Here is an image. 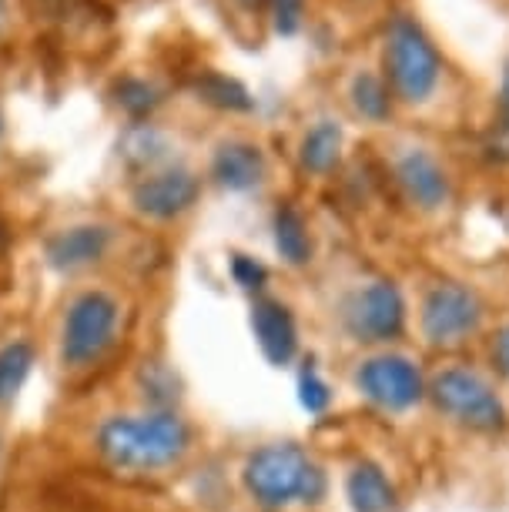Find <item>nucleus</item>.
<instances>
[{"label": "nucleus", "instance_id": "nucleus-1", "mask_svg": "<svg viewBox=\"0 0 509 512\" xmlns=\"http://www.w3.org/2000/svg\"><path fill=\"white\" fill-rule=\"evenodd\" d=\"M94 446L114 472H155L185 456L191 446V429L171 409L111 415L101 422Z\"/></svg>", "mask_w": 509, "mask_h": 512}, {"label": "nucleus", "instance_id": "nucleus-2", "mask_svg": "<svg viewBox=\"0 0 509 512\" xmlns=\"http://www.w3.org/2000/svg\"><path fill=\"white\" fill-rule=\"evenodd\" d=\"M245 489L265 512L288 509L295 502L315 506L325 496V472L295 442H275L248 456Z\"/></svg>", "mask_w": 509, "mask_h": 512}, {"label": "nucleus", "instance_id": "nucleus-3", "mask_svg": "<svg viewBox=\"0 0 509 512\" xmlns=\"http://www.w3.org/2000/svg\"><path fill=\"white\" fill-rule=\"evenodd\" d=\"M121 302L104 288L74 295L61 325V362L71 369H88L101 362L118 342Z\"/></svg>", "mask_w": 509, "mask_h": 512}, {"label": "nucleus", "instance_id": "nucleus-4", "mask_svg": "<svg viewBox=\"0 0 509 512\" xmlns=\"http://www.w3.org/2000/svg\"><path fill=\"white\" fill-rule=\"evenodd\" d=\"M386 71L402 101H426L439 84V54L422 27L409 17H399L386 37Z\"/></svg>", "mask_w": 509, "mask_h": 512}, {"label": "nucleus", "instance_id": "nucleus-5", "mask_svg": "<svg viewBox=\"0 0 509 512\" xmlns=\"http://www.w3.org/2000/svg\"><path fill=\"white\" fill-rule=\"evenodd\" d=\"M432 402L453 422L469 425L476 432H499L506 425L503 402L496 399V392L476 372L466 369L439 372L432 379Z\"/></svg>", "mask_w": 509, "mask_h": 512}, {"label": "nucleus", "instance_id": "nucleus-6", "mask_svg": "<svg viewBox=\"0 0 509 512\" xmlns=\"http://www.w3.org/2000/svg\"><path fill=\"white\" fill-rule=\"evenodd\" d=\"M483 322V305L463 285H436L422 305V332L432 345H459Z\"/></svg>", "mask_w": 509, "mask_h": 512}, {"label": "nucleus", "instance_id": "nucleus-7", "mask_svg": "<svg viewBox=\"0 0 509 512\" xmlns=\"http://www.w3.org/2000/svg\"><path fill=\"white\" fill-rule=\"evenodd\" d=\"M402 322H406V305L392 282H372L345 305V325L362 342H389L402 332Z\"/></svg>", "mask_w": 509, "mask_h": 512}, {"label": "nucleus", "instance_id": "nucleus-8", "mask_svg": "<svg viewBox=\"0 0 509 512\" xmlns=\"http://www.w3.org/2000/svg\"><path fill=\"white\" fill-rule=\"evenodd\" d=\"M198 201V178L188 168H165L144 175L131 191V205L138 215L171 221Z\"/></svg>", "mask_w": 509, "mask_h": 512}, {"label": "nucleus", "instance_id": "nucleus-9", "mask_svg": "<svg viewBox=\"0 0 509 512\" xmlns=\"http://www.w3.org/2000/svg\"><path fill=\"white\" fill-rule=\"evenodd\" d=\"M359 389L382 409H409L422 399V375L402 355H379L359 369Z\"/></svg>", "mask_w": 509, "mask_h": 512}, {"label": "nucleus", "instance_id": "nucleus-10", "mask_svg": "<svg viewBox=\"0 0 509 512\" xmlns=\"http://www.w3.org/2000/svg\"><path fill=\"white\" fill-rule=\"evenodd\" d=\"M111 228L104 225H71L54 231L51 238L44 241V255L47 265L61 275H74L81 268L98 265L111 248Z\"/></svg>", "mask_w": 509, "mask_h": 512}, {"label": "nucleus", "instance_id": "nucleus-11", "mask_svg": "<svg viewBox=\"0 0 509 512\" xmlns=\"http://www.w3.org/2000/svg\"><path fill=\"white\" fill-rule=\"evenodd\" d=\"M252 328L258 338V349L272 365H288L299 352V332H295L292 312L275 302V298H258L252 305Z\"/></svg>", "mask_w": 509, "mask_h": 512}, {"label": "nucleus", "instance_id": "nucleus-12", "mask_svg": "<svg viewBox=\"0 0 509 512\" xmlns=\"http://www.w3.org/2000/svg\"><path fill=\"white\" fill-rule=\"evenodd\" d=\"M396 178L402 191L409 195V201H416L419 208H439L449 198V181L443 175V168L436 164V158H429L426 151H406L396 161Z\"/></svg>", "mask_w": 509, "mask_h": 512}, {"label": "nucleus", "instance_id": "nucleus-13", "mask_svg": "<svg viewBox=\"0 0 509 512\" xmlns=\"http://www.w3.org/2000/svg\"><path fill=\"white\" fill-rule=\"evenodd\" d=\"M211 178L228 191H252L265 178V158L248 141H225L211 158Z\"/></svg>", "mask_w": 509, "mask_h": 512}, {"label": "nucleus", "instance_id": "nucleus-14", "mask_svg": "<svg viewBox=\"0 0 509 512\" xmlns=\"http://www.w3.org/2000/svg\"><path fill=\"white\" fill-rule=\"evenodd\" d=\"M345 489H349V502L355 512H389L392 502H396V492H392L389 479L372 462H359L349 472V486Z\"/></svg>", "mask_w": 509, "mask_h": 512}, {"label": "nucleus", "instance_id": "nucleus-15", "mask_svg": "<svg viewBox=\"0 0 509 512\" xmlns=\"http://www.w3.org/2000/svg\"><path fill=\"white\" fill-rule=\"evenodd\" d=\"M339 154H342V128L335 121H319L302 138L299 161L312 175H329L335 164H339Z\"/></svg>", "mask_w": 509, "mask_h": 512}, {"label": "nucleus", "instance_id": "nucleus-16", "mask_svg": "<svg viewBox=\"0 0 509 512\" xmlns=\"http://www.w3.org/2000/svg\"><path fill=\"white\" fill-rule=\"evenodd\" d=\"M31 369H34V345L31 342L14 338V342H7L4 349H0V409L14 405Z\"/></svg>", "mask_w": 509, "mask_h": 512}, {"label": "nucleus", "instance_id": "nucleus-17", "mask_svg": "<svg viewBox=\"0 0 509 512\" xmlns=\"http://www.w3.org/2000/svg\"><path fill=\"white\" fill-rule=\"evenodd\" d=\"M275 248L288 265H305L312 258V238L305 218L295 208H278L275 215Z\"/></svg>", "mask_w": 509, "mask_h": 512}, {"label": "nucleus", "instance_id": "nucleus-18", "mask_svg": "<svg viewBox=\"0 0 509 512\" xmlns=\"http://www.w3.org/2000/svg\"><path fill=\"white\" fill-rule=\"evenodd\" d=\"M352 104H355V111H359L362 118L382 121L389 114V88H386V81L376 77V74L362 71L352 81Z\"/></svg>", "mask_w": 509, "mask_h": 512}, {"label": "nucleus", "instance_id": "nucleus-19", "mask_svg": "<svg viewBox=\"0 0 509 512\" xmlns=\"http://www.w3.org/2000/svg\"><path fill=\"white\" fill-rule=\"evenodd\" d=\"M114 98H118V104L131 114V118H148V114L161 104L158 88L148 81H141V77H124V81H118Z\"/></svg>", "mask_w": 509, "mask_h": 512}, {"label": "nucleus", "instance_id": "nucleus-20", "mask_svg": "<svg viewBox=\"0 0 509 512\" xmlns=\"http://www.w3.org/2000/svg\"><path fill=\"white\" fill-rule=\"evenodd\" d=\"M198 91H201V98H205L208 104H218V108H228V111H248V108H252L248 91L238 81H232V77L208 74L205 81H198Z\"/></svg>", "mask_w": 509, "mask_h": 512}, {"label": "nucleus", "instance_id": "nucleus-21", "mask_svg": "<svg viewBox=\"0 0 509 512\" xmlns=\"http://www.w3.org/2000/svg\"><path fill=\"white\" fill-rule=\"evenodd\" d=\"M161 151H165V141H161V134L155 128H134L128 134V141H124V158L134 168H148V164H155L161 158Z\"/></svg>", "mask_w": 509, "mask_h": 512}, {"label": "nucleus", "instance_id": "nucleus-22", "mask_svg": "<svg viewBox=\"0 0 509 512\" xmlns=\"http://www.w3.org/2000/svg\"><path fill=\"white\" fill-rule=\"evenodd\" d=\"M278 34H295L305 21V0H265Z\"/></svg>", "mask_w": 509, "mask_h": 512}, {"label": "nucleus", "instance_id": "nucleus-23", "mask_svg": "<svg viewBox=\"0 0 509 512\" xmlns=\"http://www.w3.org/2000/svg\"><path fill=\"white\" fill-rule=\"evenodd\" d=\"M141 382H144V395L151 392V402H155L158 409H168L171 399L165 392H175V379H171V372L165 369V365H148V369L141 372Z\"/></svg>", "mask_w": 509, "mask_h": 512}, {"label": "nucleus", "instance_id": "nucleus-24", "mask_svg": "<svg viewBox=\"0 0 509 512\" xmlns=\"http://www.w3.org/2000/svg\"><path fill=\"white\" fill-rule=\"evenodd\" d=\"M299 399L309 412H325L329 409V385H325L319 375H315V369H305L302 379H299Z\"/></svg>", "mask_w": 509, "mask_h": 512}, {"label": "nucleus", "instance_id": "nucleus-25", "mask_svg": "<svg viewBox=\"0 0 509 512\" xmlns=\"http://www.w3.org/2000/svg\"><path fill=\"white\" fill-rule=\"evenodd\" d=\"M232 278L245 288V292H258V288L265 285L268 272H265V265H258V262H255V258L235 255V258H232Z\"/></svg>", "mask_w": 509, "mask_h": 512}, {"label": "nucleus", "instance_id": "nucleus-26", "mask_svg": "<svg viewBox=\"0 0 509 512\" xmlns=\"http://www.w3.org/2000/svg\"><path fill=\"white\" fill-rule=\"evenodd\" d=\"M78 4L81 0H37V7H41L47 17H67V14H74Z\"/></svg>", "mask_w": 509, "mask_h": 512}, {"label": "nucleus", "instance_id": "nucleus-27", "mask_svg": "<svg viewBox=\"0 0 509 512\" xmlns=\"http://www.w3.org/2000/svg\"><path fill=\"white\" fill-rule=\"evenodd\" d=\"M493 359L496 365L509 375V325L503 328V332L496 335V345H493Z\"/></svg>", "mask_w": 509, "mask_h": 512}, {"label": "nucleus", "instance_id": "nucleus-28", "mask_svg": "<svg viewBox=\"0 0 509 512\" xmlns=\"http://www.w3.org/2000/svg\"><path fill=\"white\" fill-rule=\"evenodd\" d=\"M499 118H503V128L509 131V64L503 74V91H499Z\"/></svg>", "mask_w": 509, "mask_h": 512}, {"label": "nucleus", "instance_id": "nucleus-29", "mask_svg": "<svg viewBox=\"0 0 509 512\" xmlns=\"http://www.w3.org/2000/svg\"><path fill=\"white\" fill-rule=\"evenodd\" d=\"M235 4L242 7V11H248V14H252V11H258V7L265 4V0H235Z\"/></svg>", "mask_w": 509, "mask_h": 512}, {"label": "nucleus", "instance_id": "nucleus-30", "mask_svg": "<svg viewBox=\"0 0 509 512\" xmlns=\"http://www.w3.org/2000/svg\"><path fill=\"white\" fill-rule=\"evenodd\" d=\"M7 17H11L7 14V0H0V34L7 31Z\"/></svg>", "mask_w": 509, "mask_h": 512}, {"label": "nucleus", "instance_id": "nucleus-31", "mask_svg": "<svg viewBox=\"0 0 509 512\" xmlns=\"http://www.w3.org/2000/svg\"><path fill=\"white\" fill-rule=\"evenodd\" d=\"M4 235H7V231H4V221H0V245H4Z\"/></svg>", "mask_w": 509, "mask_h": 512}, {"label": "nucleus", "instance_id": "nucleus-32", "mask_svg": "<svg viewBox=\"0 0 509 512\" xmlns=\"http://www.w3.org/2000/svg\"><path fill=\"white\" fill-rule=\"evenodd\" d=\"M0 131H4V118H0Z\"/></svg>", "mask_w": 509, "mask_h": 512}]
</instances>
